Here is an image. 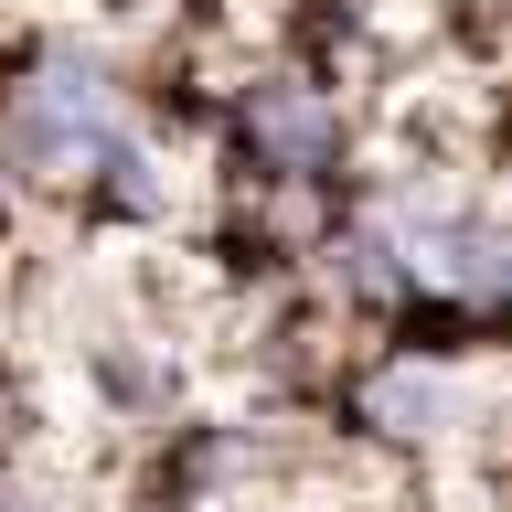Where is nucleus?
Returning <instances> with one entry per match:
<instances>
[{"label": "nucleus", "mask_w": 512, "mask_h": 512, "mask_svg": "<svg viewBox=\"0 0 512 512\" xmlns=\"http://www.w3.org/2000/svg\"><path fill=\"white\" fill-rule=\"evenodd\" d=\"M0 427H11V384H0Z\"/></svg>", "instance_id": "20e7f679"}, {"label": "nucleus", "mask_w": 512, "mask_h": 512, "mask_svg": "<svg viewBox=\"0 0 512 512\" xmlns=\"http://www.w3.org/2000/svg\"><path fill=\"white\" fill-rule=\"evenodd\" d=\"M224 139H235V160L256 182H278V192H331L342 182V150H352L342 96L320 75H256V86H235Z\"/></svg>", "instance_id": "f03ea898"}, {"label": "nucleus", "mask_w": 512, "mask_h": 512, "mask_svg": "<svg viewBox=\"0 0 512 512\" xmlns=\"http://www.w3.org/2000/svg\"><path fill=\"white\" fill-rule=\"evenodd\" d=\"M352 427L384 448H427L459 427V384H448V363H406V352H384L374 374L352 384Z\"/></svg>", "instance_id": "7ed1b4c3"}, {"label": "nucleus", "mask_w": 512, "mask_h": 512, "mask_svg": "<svg viewBox=\"0 0 512 512\" xmlns=\"http://www.w3.org/2000/svg\"><path fill=\"white\" fill-rule=\"evenodd\" d=\"M128 139V86L96 43H43L22 64V86L0 96V160L22 182H86L96 160Z\"/></svg>", "instance_id": "f257e3e1"}]
</instances>
